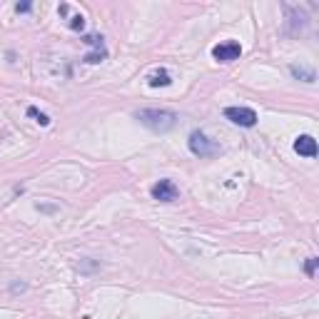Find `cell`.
<instances>
[{
  "mask_svg": "<svg viewBox=\"0 0 319 319\" xmlns=\"http://www.w3.org/2000/svg\"><path fill=\"white\" fill-rule=\"evenodd\" d=\"M294 152L299 155V157H317V140L312 137V135H299L297 140H294Z\"/></svg>",
  "mask_w": 319,
  "mask_h": 319,
  "instance_id": "6",
  "label": "cell"
},
{
  "mask_svg": "<svg viewBox=\"0 0 319 319\" xmlns=\"http://www.w3.org/2000/svg\"><path fill=\"white\" fill-rule=\"evenodd\" d=\"M30 8H32L30 3H18V5H15V10H18V13H30Z\"/></svg>",
  "mask_w": 319,
  "mask_h": 319,
  "instance_id": "15",
  "label": "cell"
},
{
  "mask_svg": "<svg viewBox=\"0 0 319 319\" xmlns=\"http://www.w3.org/2000/svg\"><path fill=\"white\" fill-rule=\"evenodd\" d=\"M97 267H100V264H97V262H80V264H78V269H80V272H83V274H87V272H92V269H97Z\"/></svg>",
  "mask_w": 319,
  "mask_h": 319,
  "instance_id": "14",
  "label": "cell"
},
{
  "mask_svg": "<svg viewBox=\"0 0 319 319\" xmlns=\"http://www.w3.org/2000/svg\"><path fill=\"white\" fill-rule=\"evenodd\" d=\"M147 85L150 87H167V85H172V78H170V73H167L165 67H160V70H155V73L147 75Z\"/></svg>",
  "mask_w": 319,
  "mask_h": 319,
  "instance_id": "7",
  "label": "cell"
},
{
  "mask_svg": "<svg viewBox=\"0 0 319 319\" xmlns=\"http://www.w3.org/2000/svg\"><path fill=\"white\" fill-rule=\"evenodd\" d=\"M108 58V53H105V50H95V53H90V55H85V62L87 65H95V62H102V60Z\"/></svg>",
  "mask_w": 319,
  "mask_h": 319,
  "instance_id": "10",
  "label": "cell"
},
{
  "mask_svg": "<svg viewBox=\"0 0 319 319\" xmlns=\"http://www.w3.org/2000/svg\"><path fill=\"white\" fill-rule=\"evenodd\" d=\"M150 195H152V200H157V202H174V200L180 197V190H177V185H174L172 180H160V182L152 185Z\"/></svg>",
  "mask_w": 319,
  "mask_h": 319,
  "instance_id": "3",
  "label": "cell"
},
{
  "mask_svg": "<svg viewBox=\"0 0 319 319\" xmlns=\"http://www.w3.org/2000/svg\"><path fill=\"white\" fill-rule=\"evenodd\" d=\"M290 73L297 78V80H302V83H317V73L312 70V67H304V65H290Z\"/></svg>",
  "mask_w": 319,
  "mask_h": 319,
  "instance_id": "8",
  "label": "cell"
},
{
  "mask_svg": "<svg viewBox=\"0 0 319 319\" xmlns=\"http://www.w3.org/2000/svg\"><path fill=\"white\" fill-rule=\"evenodd\" d=\"M225 117L239 127H255L257 125V113L252 108H225Z\"/></svg>",
  "mask_w": 319,
  "mask_h": 319,
  "instance_id": "4",
  "label": "cell"
},
{
  "mask_svg": "<svg viewBox=\"0 0 319 319\" xmlns=\"http://www.w3.org/2000/svg\"><path fill=\"white\" fill-rule=\"evenodd\" d=\"M10 290H13V292H23V290H25V285H23V282H13V287H10Z\"/></svg>",
  "mask_w": 319,
  "mask_h": 319,
  "instance_id": "16",
  "label": "cell"
},
{
  "mask_svg": "<svg viewBox=\"0 0 319 319\" xmlns=\"http://www.w3.org/2000/svg\"><path fill=\"white\" fill-rule=\"evenodd\" d=\"M135 120H140V125H145L152 132H170L177 125V113L172 110H160V108H143L135 113Z\"/></svg>",
  "mask_w": 319,
  "mask_h": 319,
  "instance_id": "1",
  "label": "cell"
},
{
  "mask_svg": "<svg viewBox=\"0 0 319 319\" xmlns=\"http://www.w3.org/2000/svg\"><path fill=\"white\" fill-rule=\"evenodd\" d=\"M187 145H190V152L197 155V157H212V155L220 152V145H217L215 140H209L202 130H195V132L190 135Z\"/></svg>",
  "mask_w": 319,
  "mask_h": 319,
  "instance_id": "2",
  "label": "cell"
},
{
  "mask_svg": "<svg viewBox=\"0 0 319 319\" xmlns=\"http://www.w3.org/2000/svg\"><path fill=\"white\" fill-rule=\"evenodd\" d=\"M83 43H85V45H92V48H97V50H105V48H102V35H85Z\"/></svg>",
  "mask_w": 319,
  "mask_h": 319,
  "instance_id": "11",
  "label": "cell"
},
{
  "mask_svg": "<svg viewBox=\"0 0 319 319\" xmlns=\"http://www.w3.org/2000/svg\"><path fill=\"white\" fill-rule=\"evenodd\" d=\"M317 264H319L317 257H307V262H304V274H307V277H314V272H317Z\"/></svg>",
  "mask_w": 319,
  "mask_h": 319,
  "instance_id": "12",
  "label": "cell"
},
{
  "mask_svg": "<svg viewBox=\"0 0 319 319\" xmlns=\"http://www.w3.org/2000/svg\"><path fill=\"white\" fill-rule=\"evenodd\" d=\"M28 115H30V117H35V122H40L43 127H48V125H50V117L45 115V113H40L38 108H32V105L28 108Z\"/></svg>",
  "mask_w": 319,
  "mask_h": 319,
  "instance_id": "9",
  "label": "cell"
},
{
  "mask_svg": "<svg viewBox=\"0 0 319 319\" xmlns=\"http://www.w3.org/2000/svg\"><path fill=\"white\" fill-rule=\"evenodd\" d=\"M38 209L40 212H55V207H50V204H38Z\"/></svg>",
  "mask_w": 319,
  "mask_h": 319,
  "instance_id": "17",
  "label": "cell"
},
{
  "mask_svg": "<svg viewBox=\"0 0 319 319\" xmlns=\"http://www.w3.org/2000/svg\"><path fill=\"white\" fill-rule=\"evenodd\" d=\"M70 28H73V30H83V28H85V18H83V15H73V18H70Z\"/></svg>",
  "mask_w": 319,
  "mask_h": 319,
  "instance_id": "13",
  "label": "cell"
},
{
  "mask_svg": "<svg viewBox=\"0 0 319 319\" xmlns=\"http://www.w3.org/2000/svg\"><path fill=\"white\" fill-rule=\"evenodd\" d=\"M239 55H242V45L234 43V40L220 43V45L212 48V58L217 62H234V60H239Z\"/></svg>",
  "mask_w": 319,
  "mask_h": 319,
  "instance_id": "5",
  "label": "cell"
}]
</instances>
